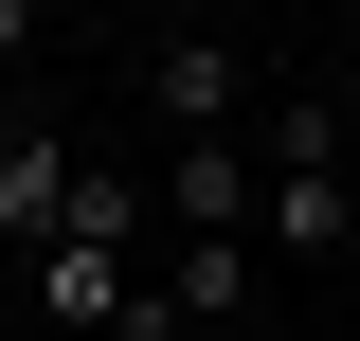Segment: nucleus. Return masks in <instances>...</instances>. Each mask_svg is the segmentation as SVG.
I'll list each match as a JSON object with an SVG mask.
<instances>
[{"label": "nucleus", "instance_id": "f257e3e1", "mask_svg": "<svg viewBox=\"0 0 360 341\" xmlns=\"http://www.w3.org/2000/svg\"><path fill=\"white\" fill-rule=\"evenodd\" d=\"M360 234V180H342V126L324 108H270V252L307 269V252H342Z\"/></svg>", "mask_w": 360, "mask_h": 341}, {"label": "nucleus", "instance_id": "f03ea898", "mask_svg": "<svg viewBox=\"0 0 360 341\" xmlns=\"http://www.w3.org/2000/svg\"><path fill=\"white\" fill-rule=\"evenodd\" d=\"M72 126H0V252H54V234H72Z\"/></svg>", "mask_w": 360, "mask_h": 341}, {"label": "nucleus", "instance_id": "7ed1b4c3", "mask_svg": "<svg viewBox=\"0 0 360 341\" xmlns=\"http://www.w3.org/2000/svg\"><path fill=\"white\" fill-rule=\"evenodd\" d=\"M127 288H144V269L108 252V234H54V252H37V323H72V341H108V305H127Z\"/></svg>", "mask_w": 360, "mask_h": 341}, {"label": "nucleus", "instance_id": "20e7f679", "mask_svg": "<svg viewBox=\"0 0 360 341\" xmlns=\"http://www.w3.org/2000/svg\"><path fill=\"white\" fill-rule=\"evenodd\" d=\"M144 108H162V126H234V54H217V18L144 54Z\"/></svg>", "mask_w": 360, "mask_h": 341}, {"label": "nucleus", "instance_id": "39448f33", "mask_svg": "<svg viewBox=\"0 0 360 341\" xmlns=\"http://www.w3.org/2000/svg\"><path fill=\"white\" fill-rule=\"evenodd\" d=\"M162 215H180V234H252V162H234V144H180V162H162Z\"/></svg>", "mask_w": 360, "mask_h": 341}, {"label": "nucleus", "instance_id": "423d86ee", "mask_svg": "<svg viewBox=\"0 0 360 341\" xmlns=\"http://www.w3.org/2000/svg\"><path fill=\"white\" fill-rule=\"evenodd\" d=\"M162 305H180V323H234V305H252V234H180Z\"/></svg>", "mask_w": 360, "mask_h": 341}, {"label": "nucleus", "instance_id": "0eeeda50", "mask_svg": "<svg viewBox=\"0 0 360 341\" xmlns=\"http://www.w3.org/2000/svg\"><path fill=\"white\" fill-rule=\"evenodd\" d=\"M18 54H37V0H0V72H18Z\"/></svg>", "mask_w": 360, "mask_h": 341}]
</instances>
